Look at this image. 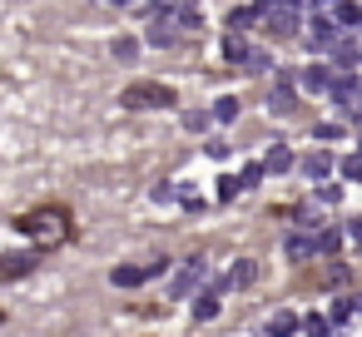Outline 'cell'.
<instances>
[{
	"mask_svg": "<svg viewBox=\"0 0 362 337\" xmlns=\"http://www.w3.org/2000/svg\"><path fill=\"white\" fill-rule=\"evenodd\" d=\"M204 278H209V263H204V258L194 253V258H189V268H184L179 278H174V297H189V292H194V288H199Z\"/></svg>",
	"mask_w": 362,
	"mask_h": 337,
	"instance_id": "6",
	"label": "cell"
},
{
	"mask_svg": "<svg viewBox=\"0 0 362 337\" xmlns=\"http://www.w3.org/2000/svg\"><path fill=\"white\" fill-rule=\"evenodd\" d=\"M110 6H129V0H110Z\"/></svg>",
	"mask_w": 362,
	"mask_h": 337,
	"instance_id": "34",
	"label": "cell"
},
{
	"mask_svg": "<svg viewBox=\"0 0 362 337\" xmlns=\"http://www.w3.org/2000/svg\"><path fill=\"white\" fill-rule=\"evenodd\" d=\"M342 174H347V179H357V184H362V154H347V159H342Z\"/></svg>",
	"mask_w": 362,
	"mask_h": 337,
	"instance_id": "28",
	"label": "cell"
},
{
	"mask_svg": "<svg viewBox=\"0 0 362 337\" xmlns=\"http://www.w3.org/2000/svg\"><path fill=\"white\" fill-rule=\"evenodd\" d=\"M332 60H337V65H342V70H347V65H352V60H357V40H347V35H342V40H337V45H332Z\"/></svg>",
	"mask_w": 362,
	"mask_h": 337,
	"instance_id": "19",
	"label": "cell"
},
{
	"mask_svg": "<svg viewBox=\"0 0 362 337\" xmlns=\"http://www.w3.org/2000/svg\"><path fill=\"white\" fill-rule=\"evenodd\" d=\"M253 16H258V11H233V16H228V30H233V35H243V30L253 25Z\"/></svg>",
	"mask_w": 362,
	"mask_h": 337,
	"instance_id": "23",
	"label": "cell"
},
{
	"mask_svg": "<svg viewBox=\"0 0 362 337\" xmlns=\"http://www.w3.org/2000/svg\"><path fill=\"white\" fill-rule=\"evenodd\" d=\"M332 85H337L332 65H308V70H303V90H313V95H332Z\"/></svg>",
	"mask_w": 362,
	"mask_h": 337,
	"instance_id": "7",
	"label": "cell"
},
{
	"mask_svg": "<svg viewBox=\"0 0 362 337\" xmlns=\"http://www.w3.org/2000/svg\"><path fill=\"white\" fill-rule=\"evenodd\" d=\"M21 228H25L40 248H60V243L70 238V208H60V203L35 208V213H25V218H21Z\"/></svg>",
	"mask_w": 362,
	"mask_h": 337,
	"instance_id": "1",
	"label": "cell"
},
{
	"mask_svg": "<svg viewBox=\"0 0 362 337\" xmlns=\"http://www.w3.org/2000/svg\"><path fill=\"white\" fill-rule=\"evenodd\" d=\"M347 238H352V243L362 248V218H352V223H347Z\"/></svg>",
	"mask_w": 362,
	"mask_h": 337,
	"instance_id": "32",
	"label": "cell"
},
{
	"mask_svg": "<svg viewBox=\"0 0 362 337\" xmlns=\"http://www.w3.org/2000/svg\"><path fill=\"white\" fill-rule=\"evenodd\" d=\"M303 327H308V337H327V317H317V312H313Z\"/></svg>",
	"mask_w": 362,
	"mask_h": 337,
	"instance_id": "30",
	"label": "cell"
},
{
	"mask_svg": "<svg viewBox=\"0 0 362 337\" xmlns=\"http://www.w3.org/2000/svg\"><path fill=\"white\" fill-rule=\"evenodd\" d=\"M263 164H268V174H288V169H293V149H283V144H273Z\"/></svg>",
	"mask_w": 362,
	"mask_h": 337,
	"instance_id": "13",
	"label": "cell"
},
{
	"mask_svg": "<svg viewBox=\"0 0 362 337\" xmlns=\"http://www.w3.org/2000/svg\"><path fill=\"white\" fill-rule=\"evenodd\" d=\"M233 114H238V100H233V95H223V100L214 105V119H218V124H228Z\"/></svg>",
	"mask_w": 362,
	"mask_h": 337,
	"instance_id": "22",
	"label": "cell"
},
{
	"mask_svg": "<svg viewBox=\"0 0 362 337\" xmlns=\"http://www.w3.org/2000/svg\"><path fill=\"white\" fill-rule=\"evenodd\" d=\"M357 154H362V139H357Z\"/></svg>",
	"mask_w": 362,
	"mask_h": 337,
	"instance_id": "35",
	"label": "cell"
},
{
	"mask_svg": "<svg viewBox=\"0 0 362 337\" xmlns=\"http://www.w3.org/2000/svg\"><path fill=\"white\" fill-rule=\"evenodd\" d=\"M169 20H174V16H154V20H149V30H144V40H149V45H174Z\"/></svg>",
	"mask_w": 362,
	"mask_h": 337,
	"instance_id": "11",
	"label": "cell"
},
{
	"mask_svg": "<svg viewBox=\"0 0 362 337\" xmlns=\"http://www.w3.org/2000/svg\"><path fill=\"white\" fill-rule=\"evenodd\" d=\"M258 278V263H248V258H238L233 268H228V288H248Z\"/></svg>",
	"mask_w": 362,
	"mask_h": 337,
	"instance_id": "12",
	"label": "cell"
},
{
	"mask_svg": "<svg viewBox=\"0 0 362 337\" xmlns=\"http://www.w3.org/2000/svg\"><path fill=\"white\" fill-rule=\"evenodd\" d=\"M308 25H313V30H308V50H313V55H332V45L347 35V30L337 25V16H313Z\"/></svg>",
	"mask_w": 362,
	"mask_h": 337,
	"instance_id": "2",
	"label": "cell"
},
{
	"mask_svg": "<svg viewBox=\"0 0 362 337\" xmlns=\"http://www.w3.org/2000/svg\"><path fill=\"white\" fill-rule=\"evenodd\" d=\"M144 278H149V268H115V273H110L115 288H139Z\"/></svg>",
	"mask_w": 362,
	"mask_h": 337,
	"instance_id": "15",
	"label": "cell"
},
{
	"mask_svg": "<svg viewBox=\"0 0 362 337\" xmlns=\"http://www.w3.org/2000/svg\"><path fill=\"white\" fill-rule=\"evenodd\" d=\"M317 243H322V253H337V243H342V233H337V228H322V233H317Z\"/></svg>",
	"mask_w": 362,
	"mask_h": 337,
	"instance_id": "27",
	"label": "cell"
},
{
	"mask_svg": "<svg viewBox=\"0 0 362 337\" xmlns=\"http://www.w3.org/2000/svg\"><path fill=\"white\" fill-rule=\"evenodd\" d=\"M174 25H184V30H199V25H204V11H199V6H179Z\"/></svg>",
	"mask_w": 362,
	"mask_h": 337,
	"instance_id": "18",
	"label": "cell"
},
{
	"mask_svg": "<svg viewBox=\"0 0 362 337\" xmlns=\"http://www.w3.org/2000/svg\"><path fill=\"white\" fill-rule=\"evenodd\" d=\"M352 302H357V297H342V302L332 307V317H337V322H347V317H352Z\"/></svg>",
	"mask_w": 362,
	"mask_h": 337,
	"instance_id": "31",
	"label": "cell"
},
{
	"mask_svg": "<svg viewBox=\"0 0 362 337\" xmlns=\"http://www.w3.org/2000/svg\"><path fill=\"white\" fill-rule=\"evenodd\" d=\"M223 55H228L233 65H243V60H248V45H243L238 35H228V40H223Z\"/></svg>",
	"mask_w": 362,
	"mask_h": 337,
	"instance_id": "21",
	"label": "cell"
},
{
	"mask_svg": "<svg viewBox=\"0 0 362 337\" xmlns=\"http://www.w3.org/2000/svg\"><path fill=\"white\" fill-rule=\"evenodd\" d=\"M332 16H337L342 30H362V6H357V0H337V11H332Z\"/></svg>",
	"mask_w": 362,
	"mask_h": 337,
	"instance_id": "10",
	"label": "cell"
},
{
	"mask_svg": "<svg viewBox=\"0 0 362 337\" xmlns=\"http://www.w3.org/2000/svg\"><path fill=\"white\" fill-rule=\"evenodd\" d=\"M313 6H337V0H313Z\"/></svg>",
	"mask_w": 362,
	"mask_h": 337,
	"instance_id": "33",
	"label": "cell"
},
{
	"mask_svg": "<svg viewBox=\"0 0 362 337\" xmlns=\"http://www.w3.org/2000/svg\"><path fill=\"white\" fill-rule=\"evenodd\" d=\"M283 253H288L293 263H308V258H317V253H322V243H317V233H288Z\"/></svg>",
	"mask_w": 362,
	"mask_h": 337,
	"instance_id": "5",
	"label": "cell"
},
{
	"mask_svg": "<svg viewBox=\"0 0 362 337\" xmlns=\"http://www.w3.org/2000/svg\"><path fill=\"white\" fill-rule=\"evenodd\" d=\"M115 60L119 65H134L139 60V40H115Z\"/></svg>",
	"mask_w": 362,
	"mask_h": 337,
	"instance_id": "20",
	"label": "cell"
},
{
	"mask_svg": "<svg viewBox=\"0 0 362 337\" xmlns=\"http://www.w3.org/2000/svg\"><path fill=\"white\" fill-rule=\"evenodd\" d=\"M268 332H273V337H288V332H298V317H293L288 307H278V312L268 317Z\"/></svg>",
	"mask_w": 362,
	"mask_h": 337,
	"instance_id": "16",
	"label": "cell"
},
{
	"mask_svg": "<svg viewBox=\"0 0 362 337\" xmlns=\"http://www.w3.org/2000/svg\"><path fill=\"white\" fill-rule=\"evenodd\" d=\"M214 312H218V283H214V288H209V292L194 302V317H199V322H209Z\"/></svg>",
	"mask_w": 362,
	"mask_h": 337,
	"instance_id": "17",
	"label": "cell"
},
{
	"mask_svg": "<svg viewBox=\"0 0 362 337\" xmlns=\"http://www.w3.org/2000/svg\"><path fill=\"white\" fill-rule=\"evenodd\" d=\"M332 169H337V164H332V154H322V149H317L313 159H303V174H308L313 184H322V179H327Z\"/></svg>",
	"mask_w": 362,
	"mask_h": 337,
	"instance_id": "9",
	"label": "cell"
},
{
	"mask_svg": "<svg viewBox=\"0 0 362 337\" xmlns=\"http://www.w3.org/2000/svg\"><path fill=\"white\" fill-rule=\"evenodd\" d=\"M169 199H184V189H174V184H154V203H169Z\"/></svg>",
	"mask_w": 362,
	"mask_h": 337,
	"instance_id": "26",
	"label": "cell"
},
{
	"mask_svg": "<svg viewBox=\"0 0 362 337\" xmlns=\"http://www.w3.org/2000/svg\"><path fill=\"white\" fill-rule=\"evenodd\" d=\"M209 119H214V110H209V114H204V110H194V114H189V119H184V124H189V129H194V134H199V129H209Z\"/></svg>",
	"mask_w": 362,
	"mask_h": 337,
	"instance_id": "29",
	"label": "cell"
},
{
	"mask_svg": "<svg viewBox=\"0 0 362 337\" xmlns=\"http://www.w3.org/2000/svg\"><path fill=\"white\" fill-rule=\"evenodd\" d=\"M243 70H248V75H268V55H263V50H248Z\"/></svg>",
	"mask_w": 362,
	"mask_h": 337,
	"instance_id": "24",
	"label": "cell"
},
{
	"mask_svg": "<svg viewBox=\"0 0 362 337\" xmlns=\"http://www.w3.org/2000/svg\"><path fill=\"white\" fill-rule=\"evenodd\" d=\"M263 20H268V35H278V40H293L298 35V6H283V0H278Z\"/></svg>",
	"mask_w": 362,
	"mask_h": 337,
	"instance_id": "4",
	"label": "cell"
},
{
	"mask_svg": "<svg viewBox=\"0 0 362 337\" xmlns=\"http://www.w3.org/2000/svg\"><path fill=\"white\" fill-rule=\"evenodd\" d=\"M35 268V253H6V278H25Z\"/></svg>",
	"mask_w": 362,
	"mask_h": 337,
	"instance_id": "14",
	"label": "cell"
},
{
	"mask_svg": "<svg viewBox=\"0 0 362 337\" xmlns=\"http://www.w3.org/2000/svg\"><path fill=\"white\" fill-rule=\"evenodd\" d=\"M268 110H273V114H288V110H293V80H288V75H278L273 95H268Z\"/></svg>",
	"mask_w": 362,
	"mask_h": 337,
	"instance_id": "8",
	"label": "cell"
},
{
	"mask_svg": "<svg viewBox=\"0 0 362 337\" xmlns=\"http://www.w3.org/2000/svg\"><path fill=\"white\" fill-rule=\"evenodd\" d=\"M119 105H124V110H154V105L164 110V105H174V90H169V85H129V90L119 95Z\"/></svg>",
	"mask_w": 362,
	"mask_h": 337,
	"instance_id": "3",
	"label": "cell"
},
{
	"mask_svg": "<svg viewBox=\"0 0 362 337\" xmlns=\"http://www.w3.org/2000/svg\"><path fill=\"white\" fill-rule=\"evenodd\" d=\"M263 174H268V164H248L238 179H243V189H258V179H263Z\"/></svg>",
	"mask_w": 362,
	"mask_h": 337,
	"instance_id": "25",
	"label": "cell"
}]
</instances>
